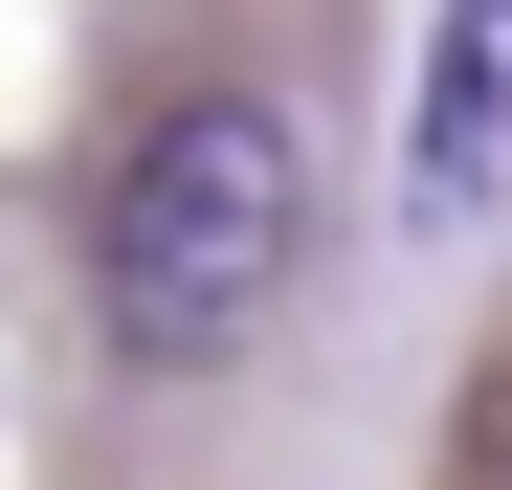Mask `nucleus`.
Instances as JSON below:
<instances>
[{"instance_id":"f257e3e1","label":"nucleus","mask_w":512,"mask_h":490,"mask_svg":"<svg viewBox=\"0 0 512 490\" xmlns=\"http://www.w3.org/2000/svg\"><path fill=\"white\" fill-rule=\"evenodd\" d=\"M290 268H312V134L268 90H179V112L112 156V201H90V312H112L134 379L245 357L290 312Z\"/></svg>"},{"instance_id":"f03ea898","label":"nucleus","mask_w":512,"mask_h":490,"mask_svg":"<svg viewBox=\"0 0 512 490\" xmlns=\"http://www.w3.org/2000/svg\"><path fill=\"white\" fill-rule=\"evenodd\" d=\"M490 134H512V0H468L446 67H423V223H468V201H490Z\"/></svg>"}]
</instances>
